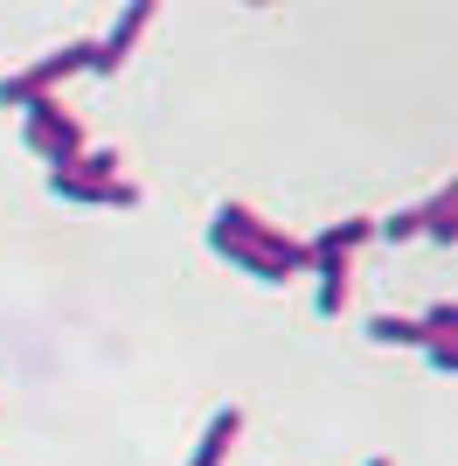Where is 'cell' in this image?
Wrapping results in <instances>:
<instances>
[{
  "label": "cell",
  "instance_id": "6da1fadb",
  "mask_svg": "<svg viewBox=\"0 0 458 466\" xmlns=\"http://www.w3.org/2000/svg\"><path fill=\"white\" fill-rule=\"evenodd\" d=\"M209 244L229 258V265H244L250 279H264V286H285L292 272H305V265H313L299 237H285L278 223H264V216L244 209V202H223V209H215Z\"/></svg>",
  "mask_w": 458,
  "mask_h": 466
},
{
  "label": "cell",
  "instance_id": "7a4b0ae2",
  "mask_svg": "<svg viewBox=\"0 0 458 466\" xmlns=\"http://www.w3.org/2000/svg\"><path fill=\"white\" fill-rule=\"evenodd\" d=\"M21 133H28V147H35L49 167H70V160L84 154V126H76V112H70V105H56V97L21 105Z\"/></svg>",
  "mask_w": 458,
  "mask_h": 466
},
{
  "label": "cell",
  "instance_id": "3957f363",
  "mask_svg": "<svg viewBox=\"0 0 458 466\" xmlns=\"http://www.w3.org/2000/svg\"><path fill=\"white\" fill-rule=\"evenodd\" d=\"M76 70H91V35L70 42V49H56V56L28 63V70H15V77H0V105H35V97H56L63 77H76Z\"/></svg>",
  "mask_w": 458,
  "mask_h": 466
},
{
  "label": "cell",
  "instance_id": "277c9868",
  "mask_svg": "<svg viewBox=\"0 0 458 466\" xmlns=\"http://www.w3.org/2000/svg\"><path fill=\"white\" fill-rule=\"evenodd\" d=\"M146 21H153V0H133V7L112 21V35L91 42V77H112L118 63L133 56V42H139V28H146Z\"/></svg>",
  "mask_w": 458,
  "mask_h": 466
},
{
  "label": "cell",
  "instance_id": "5b68a950",
  "mask_svg": "<svg viewBox=\"0 0 458 466\" xmlns=\"http://www.w3.org/2000/svg\"><path fill=\"white\" fill-rule=\"evenodd\" d=\"M49 195H63V202H97V209H133L139 188L125 175L118 181H70V175H49Z\"/></svg>",
  "mask_w": 458,
  "mask_h": 466
},
{
  "label": "cell",
  "instance_id": "8992f818",
  "mask_svg": "<svg viewBox=\"0 0 458 466\" xmlns=\"http://www.w3.org/2000/svg\"><path fill=\"white\" fill-rule=\"evenodd\" d=\"M305 258H313V272H320V313L334 320V313L347 307V279H354V258H347V251H320V244H305Z\"/></svg>",
  "mask_w": 458,
  "mask_h": 466
},
{
  "label": "cell",
  "instance_id": "52a82bcc",
  "mask_svg": "<svg viewBox=\"0 0 458 466\" xmlns=\"http://www.w3.org/2000/svg\"><path fill=\"white\" fill-rule=\"evenodd\" d=\"M236 439H244V410L229 404V410H215V418H209V431H202V439H194L188 466H223V460H229V446H236Z\"/></svg>",
  "mask_w": 458,
  "mask_h": 466
},
{
  "label": "cell",
  "instance_id": "ba28073f",
  "mask_svg": "<svg viewBox=\"0 0 458 466\" xmlns=\"http://www.w3.org/2000/svg\"><path fill=\"white\" fill-rule=\"evenodd\" d=\"M368 341H382V349H423L431 334H423V320H410V313H375V320H368Z\"/></svg>",
  "mask_w": 458,
  "mask_h": 466
},
{
  "label": "cell",
  "instance_id": "9c48e42d",
  "mask_svg": "<svg viewBox=\"0 0 458 466\" xmlns=\"http://www.w3.org/2000/svg\"><path fill=\"white\" fill-rule=\"evenodd\" d=\"M423 237H438V244L458 237V188H438L431 202H423Z\"/></svg>",
  "mask_w": 458,
  "mask_h": 466
},
{
  "label": "cell",
  "instance_id": "30bf717a",
  "mask_svg": "<svg viewBox=\"0 0 458 466\" xmlns=\"http://www.w3.org/2000/svg\"><path fill=\"white\" fill-rule=\"evenodd\" d=\"M368 237H375V223H368V216H347V223H334V230H320V237H313V244H320V251H347V258H354V251H362V244H368Z\"/></svg>",
  "mask_w": 458,
  "mask_h": 466
},
{
  "label": "cell",
  "instance_id": "8fae6325",
  "mask_svg": "<svg viewBox=\"0 0 458 466\" xmlns=\"http://www.w3.org/2000/svg\"><path fill=\"white\" fill-rule=\"evenodd\" d=\"M375 237H389V244H403V237H423V209H396V216H382Z\"/></svg>",
  "mask_w": 458,
  "mask_h": 466
},
{
  "label": "cell",
  "instance_id": "7c38bea8",
  "mask_svg": "<svg viewBox=\"0 0 458 466\" xmlns=\"http://www.w3.org/2000/svg\"><path fill=\"white\" fill-rule=\"evenodd\" d=\"M423 355H431V370H438V376H452V370H458V341H452V334L423 341Z\"/></svg>",
  "mask_w": 458,
  "mask_h": 466
},
{
  "label": "cell",
  "instance_id": "4fadbf2b",
  "mask_svg": "<svg viewBox=\"0 0 458 466\" xmlns=\"http://www.w3.org/2000/svg\"><path fill=\"white\" fill-rule=\"evenodd\" d=\"M452 328H458V307H452V299L423 313V334H431V341H438V334H452Z\"/></svg>",
  "mask_w": 458,
  "mask_h": 466
},
{
  "label": "cell",
  "instance_id": "5bb4252c",
  "mask_svg": "<svg viewBox=\"0 0 458 466\" xmlns=\"http://www.w3.org/2000/svg\"><path fill=\"white\" fill-rule=\"evenodd\" d=\"M368 466H389V460H368Z\"/></svg>",
  "mask_w": 458,
  "mask_h": 466
}]
</instances>
